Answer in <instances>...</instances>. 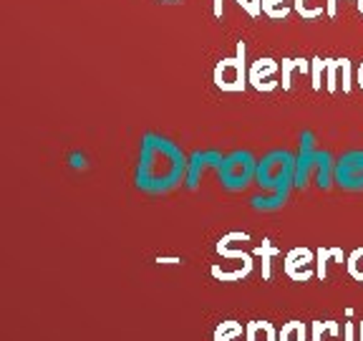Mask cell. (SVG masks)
I'll use <instances>...</instances> for the list:
<instances>
[{"instance_id":"14","label":"cell","mask_w":363,"mask_h":341,"mask_svg":"<svg viewBox=\"0 0 363 341\" xmlns=\"http://www.w3.org/2000/svg\"><path fill=\"white\" fill-rule=\"evenodd\" d=\"M358 79H361V84H363V66H361V71H358Z\"/></svg>"},{"instance_id":"4","label":"cell","mask_w":363,"mask_h":341,"mask_svg":"<svg viewBox=\"0 0 363 341\" xmlns=\"http://www.w3.org/2000/svg\"><path fill=\"white\" fill-rule=\"evenodd\" d=\"M335 185L346 193H363V149H348L335 159Z\"/></svg>"},{"instance_id":"5","label":"cell","mask_w":363,"mask_h":341,"mask_svg":"<svg viewBox=\"0 0 363 341\" xmlns=\"http://www.w3.org/2000/svg\"><path fill=\"white\" fill-rule=\"evenodd\" d=\"M315 159H318V149H315V136L313 131H303L301 134V149L295 154V188L303 190L308 185V177L315 172Z\"/></svg>"},{"instance_id":"8","label":"cell","mask_w":363,"mask_h":341,"mask_svg":"<svg viewBox=\"0 0 363 341\" xmlns=\"http://www.w3.org/2000/svg\"><path fill=\"white\" fill-rule=\"evenodd\" d=\"M333 172H335V162H333V157H330V152H320L318 149V159H315V185L320 190H330V185L335 182V177H333Z\"/></svg>"},{"instance_id":"10","label":"cell","mask_w":363,"mask_h":341,"mask_svg":"<svg viewBox=\"0 0 363 341\" xmlns=\"http://www.w3.org/2000/svg\"><path fill=\"white\" fill-rule=\"evenodd\" d=\"M215 341H242V326L235 324V321L220 324L215 331Z\"/></svg>"},{"instance_id":"16","label":"cell","mask_w":363,"mask_h":341,"mask_svg":"<svg viewBox=\"0 0 363 341\" xmlns=\"http://www.w3.org/2000/svg\"><path fill=\"white\" fill-rule=\"evenodd\" d=\"M361 11H363V0H361Z\"/></svg>"},{"instance_id":"12","label":"cell","mask_w":363,"mask_h":341,"mask_svg":"<svg viewBox=\"0 0 363 341\" xmlns=\"http://www.w3.org/2000/svg\"><path fill=\"white\" fill-rule=\"evenodd\" d=\"M348 271L356 281H363V248H358L351 258H348Z\"/></svg>"},{"instance_id":"1","label":"cell","mask_w":363,"mask_h":341,"mask_svg":"<svg viewBox=\"0 0 363 341\" xmlns=\"http://www.w3.org/2000/svg\"><path fill=\"white\" fill-rule=\"evenodd\" d=\"M189 157L182 152L177 142L169 136L147 131L139 144V159L134 170V185L139 193L162 197V195L174 193L179 185L187 180Z\"/></svg>"},{"instance_id":"7","label":"cell","mask_w":363,"mask_h":341,"mask_svg":"<svg viewBox=\"0 0 363 341\" xmlns=\"http://www.w3.org/2000/svg\"><path fill=\"white\" fill-rule=\"evenodd\" d=\"M215 79L222 89H240L242 86V66L238 61H222L215 71Z\"/></svg>"},{"instance_id":"11","label":"cell","mask_w":363,"mask_h":341,"mask_svg":"<svg viewBox=\"0 0 363 341\" xmlns=\"http://www.w3.org/2000/svg\"><path fill=\"white\" fill-rule=\"evenodd\" d=\"M278 339L280 341H306V324H301V321H290V324L283 326Z\"/></svg>"},{"instance_id":"6","label":"cell","mask_w":363,"mask_h":341,"mask_svg":"<svg viewBox=\"0 0 363 341\" xmlns=\"http://www.w3.org/2000/svg\"><path fill=\"white\" fill-rule=\"evenodd\" d=\"M222 157L225 154L222 152H217V149H197V152H192L189 154V165H187V180H184V188L187 190H197V185H199V180H202V175L210 167H215L217 170V165L222 162Z\"/></svg>"},{"instance_id":"3","label":"cell","mask_w":363,"mask_h":341,"mask_svg":"<svg viewBox=\"0 0 363 341\" xmlns=\"http://www.w3.org/2000/svg\"><path fill=\"white\" fill-rule=\"evenodd\" d=\"M217 175H220V185L230 193H242L247 190L257 175V159L247 149H235V152L225 154L222 162L217 165Z\"/></svg>"},{"instance_id":"2","label":"cell","mask_w":363,"mask_h":341,"mask_svg":"<svg viewBox=\"0 0 363 341\" xmlns=\"http://www.w3.org/2000/svg\"><path fill=\"white\" fill-rule=\"evenodd\" d=\"M255 185L270 195H257L250 200L252 210L275 212L288 202L295 188V154L288 149H270L262 159H257Z\"/></svg>"},{"instance_id":"9","label":"cell","mask_w":363,"mask_h":341,"mask_svg":"<svg viewBox=\"0 0 363 341\" xmlns=\"http://www.w3.org/2000/svg\"><path fill=\"white\" fill-rule=\"evenodd\" d=\"M245 341H275V329L267 321H252L245 329Z\"/></svg>"},{"instance_id":"15","label":"cell","mask_w":363,"mask_h":341,"mask_svg":"<svg viewBox=\"0 0 363 341\" xmlns=\"http://www.w3.org/2000/svg\"><path fill=\"white\" fill-rule=\"evenodd\" d=\"M361 341H363V326H361Z\"/></svg>"},{"instance_id":"13","label":"cell","mask_w":363,"mask_h":341,"mask_svg":"<svg viewBox=\"0 0 363 341\" xmlns=\"http://www.w3.org/2000/svg\"><path fill=\"white\" fill-rule=\"evenodd\" d=\"M68 165L74 167V170H86V167H89V162H86L84 152H74L71 157H68Z\"/></svg>"}]
</instances>
